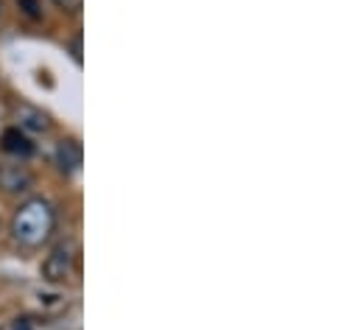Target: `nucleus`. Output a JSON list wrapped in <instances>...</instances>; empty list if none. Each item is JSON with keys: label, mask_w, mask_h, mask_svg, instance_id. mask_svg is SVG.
<instances>
[{"label": "nucleus", "mask_w": 361, "mask_h": 330, "mask_svg": "<svg viewBox=\"0 0 361 330\" xmlns=\"http://www.w3.org/2000/svg\"><path fill=\"white\" fill-rule=\"evenodd\" d=\"M79 260V247L76 241H62L51 249V255L42 260V280L51 286H62L73 277Z\"/></svg>", "instance_id": "2"}, {"label": "nucleus", "mask_w": 361, "mask_h": 330, "mask_svg": "<svg viewBox=\"0 0 361 330\" xmlns=\"http://www.w3.org/2000/svg\"><path fill=\"white\" fill-rule=\"evenodd\" d=\"M17 3H20V8H23L28 17H34V20L39 17V3H37V0H17Z\"/></svg>", "instance_id": "7"}, {"label": "nucleus", "mask_w": 361, "mask_h": 330, "mask_svg": "<svg viewBox=\"0 0 361 330\" xmlns=\"http://www.w3.org/2000/svg\"><path fill=\"white\" fill-rule=\"evenodd\" d=\"M56 163L62 171H79V165H82V143L79 140H73V138H68V140H59V146H56Z\"/></svg>", "instance_id": "6"}, {"label": "nucleus", "mask_w": 361, "mask_h": 330, "mask_svg": "<svg viewBox=\"0 0 361 330\" xmlns=\"http://www.w3.org/2000/svg\"><path fill=\"white\" fill-rule=\"evenodd\" d=\"M14 330H31V325H28V322H17V325H14Z\"/></svg>", "instance_id": "8"}, {"label": "nucleus", "mask_w": 361, "mask_h": 330, "mask_svg": "<svg viewBox=\"0 0 361 330\" xmlns=\"http://www.w3.org/2000/svg\"><path fill=\"white\" fill-rule=\"evenodd\" d=\"M17 123H20L17 129H23V132H48L51 129V118L42 109L28 106V104L17 106Z\"/></svg>", "instance_id": "5"}, {"label": "nucleus", "mask_w": 361, "mask_h": 330, "mask_svg": "<svg viewBox=\"0 0 361 330\" xmlns=\"http://www.w3.org/2000/svg\"><path fill=\"white\" fill-rule=\"evenodd\" d=\"M31 188H34V173L25 165H0V190L3 193H25Z\"/></svg>", "instance_id": "3"}, {"label": "nucleus", "mask_w": 361, "mask_h": 330, "mask_svg": "<svg viewBox=\"0 0 361 330\" xmlns=\"http://www.w3.org/2000/svg\"><path fill=\"white\" fill-rule=\"evenodd\" d=\"M0 149H3L6 154L17 157V160H28V157L34 154L31 138H28L23 129H17V126H11V129H6V132L0 135Z\"/></svg>", "instance_id": "4"}, {"label": "nucleus", "mask_w": 361, "mask_h": 330, "mask_svg": "<svg viewBox=\"0 0 361 330\" xmlns=\"http://www.w3.org/2000/svg\"><path fill=\"white\" fill-rule=\"evenodd\" d=\"M56 230V210L48 199H28L11 219V238L25 249H39L51 241Z\"/></svg>", "instance_id": "1"}]
</instances>
